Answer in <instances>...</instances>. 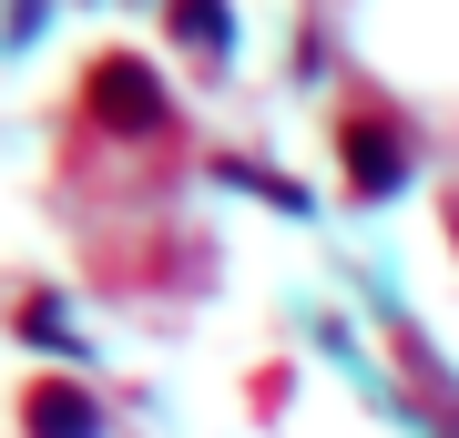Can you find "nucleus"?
I'll return each instance as SVG.
<instances>
[{"instance_id":"f257e3e1","label":"nucleus","mask_w":459,"mask_h":438,"mask_svg":"<svg viewBox=\"0 0 459 438\" xmlns=\"http://www.w3.org/2000/svg\"><path fill=\"white\" fill-rule=\"evenodd\" d=\"M82 113H92L102 133H123V143H143V133H164V123H174V113H164V92H153V72L133 62V51L92 62V82H82Z\"/></svg>"},{"instance_id":"f03ea898","label":"nucleus","mask_w":459,"mask_h":438,"mask_svg":"<svg viewBox=\"0 0 459 438\" xmlns=\"http://www.w3.org/2000/svg\"><path fill=\"white\" fill-rule=\"evenodd\" d=\"M337 153H347V194H388V184L409 174V123H398L388 102H347Z\"/></svg>"},{"instance_id":"7ed1b4c3","label":"nucleus","mask_w":459,"mask_h":438,"mask_svg":"<svg viewBox=\"0 0 459 438\" xmlns=\"http://www.w3.org/2000/svg\"><path fill=\"white\" fill-rule=\"evenodd\" d=\"M31 438H92V398L72 388V377H31Z\"/></svg>"}]
</instances>
